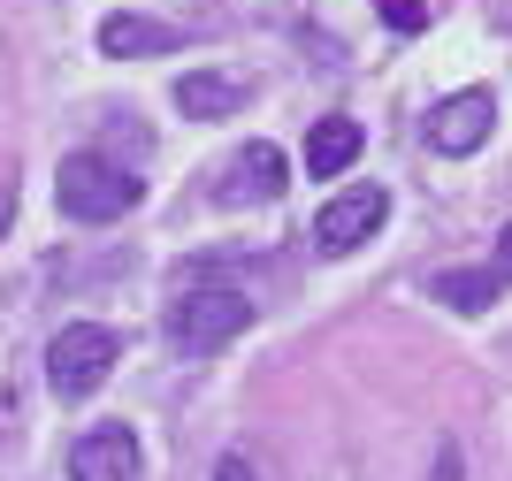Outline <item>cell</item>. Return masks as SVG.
Listing matches in <instances>:
<instances>
[{
    "mask_svg": "<svg viewBox=\"0 0 512 481\" xmlns=\"http://www.w3.org/2000/svg\"><path fill=\"white\" fill-rule=\"evenodd\" d=\"M54 199H62L69 222H123V214L138 207V176H130V168H115L107 153H69Z\"/></svg>",
    "mask_w": 512,
    "mask_h": 481,
    "instance_id": "cell-2",
    "label": "cell"
},
{
    "mask_svg": "<svg viewBox=\"0 0 512 481\" xmlns=\"http://www.w3.org/2000/svg\"><path fill=\"white\" fill-rule=\"evenodd\" d=\"M360 146H367V130L352 115H321L306 130V176H344V168L360 161Z\"/></svg>",
    "mask_w": 512,
    "mask_h": 481,
    "instance_id": "cell-8",
    "label": "cell"
},
{
    "mask_svg": "<svg viewBox=\"0 0 512 481\" xmlns=\"http://www.w3.org/2000/svg\"><path fill=\"white\" fill-rule=\"evenodd\" d=\"M428 291L444 298L451 314H490V298L505 291V283H497L490 268H444V275H436V283H428Z\"/></svg>",
    "mask_w": 512,
    "mask_h": 481,
    "instance_id": "cell-11",
    "label": "cell"
},
{
    "mask_svg": "<svg viewBox=\"0 0 512 481\" xmlns=\"http://www.w3.org/2000/svg\"><path fill=\"white\" fill-rule=\"evenodd\" d=\"M436 481H459V443H444V451H436Z\"/></svg>",
    "mask_w": 512,
    "mask_h": 481,
    "instance_id": "cell-15",
    "label": "cell"
},
{
    "mask_svg": "<svg viewBox=\"0 0 512 481\" xmlns=\"http://www.w3.org/2000/svg\"><path fill=\"white\" fill-rule=\"evenodd\" d=\"M176 46V31L169 23H153V16H107L100 23V54H115V62H130V54H169Z\"/></svg>",
    "mask_w": 512,
    "mask_h": 481,
    "instance_id": "cell-10",
    "label": "cell"
},
{
    "mask_svg": "<svg viewBox=\"0 0 512 481\" xmlns=\"http://www.w3.org/2000/svg\"><path fill=\"white\" fill-rule=\"evenodd\" d=\"M276 191H283V153L260 138V146H245L230 168H222L214 199H222V207H245V199H276Z\"/></svg>",
    "mask_w": 512,
    "mask_h": 481,
    "instance_id": "cell-7",
    "label": "cell"
},
{
    "mask_svg": "<svg viewBox=\"0 0 512 481\" xmlns=\"http://www.w3.org/2000/svg\"><path fill=\"white\" fill-rule=\"evenodd\" d=\"M214 481H260V474H253V466H245V459H237V451H230V459L214 466Z\"/></svg>",
    "mask_w": 512,
    "mask_h": 481,
    "instance_id": "cell-14",
    "label": "cell"
},
{
    "mask_svg": "<svg viewBox=\"0 0 512 481\" xmlns=\"http://www.w3.org/2000/svg\"><path fill=\"white\" fill-rule=\"evenodd\" d=\"M253 329V298L245 291H184L169 298V344H184V352H214V344H230V336Z\"/></svg>",
    "mask_w": 512,
    "mask_h": 481,
    "instance_id": "cell-3",
    "label": "cell"
},
{
    "mask_svg": "<svg viewBox=\"0 0 512 481\" xmlns=\"http://www.w3.org/2000/svg\"><path fill=\"white\" fill-rule=\"evenodd\" d=\"M490 275H497V283H512V222L497 230V268H490Z\"/></svg>",
    "mask_w": 512,
    "mask_h": 481,
    "instance_id": "cell-13",
    "label": "cell"
},
{
    "mask_svg": "<svg viewBox=\"0 0 512 481\" xmlns=\"http://www.w3.org/2000/svg\"><path fill=\"white\" fill-rule=\"evenodd\" d=\"M176 107L199 115V123H222V115L245 107V84H237V77H214V69H192V77H176Z\"/></svg>",
    "mask_w": 512,
    "mask_h": 481,
    "instance_id": "cell-9",
    "label": "cell"
},
{
    "mask_svg": "<svg viewBox=\"0 0 512 481\" xmlns=\"http://www.w3.org/2000/svg\"><path fill=\"white\" fill-rule=\"evenodd\" d=\"M115 359H123V336L115 329H100V321H69L54 344H46V390L62 405H77V398H92L107 375H115Z\"/></svg>",
    "mask_w": 512,
    "mask_h": 481,
    "instance_id": "cell-1",
    "label": "cell"
},
{
    "mask_svg": "<svg viewBox=\"0 0 512 481\" xmlns=\"http://www.w3.org/2000/svg\"><path fill=\"white\" fill-rule=\"evenodd\" d=\"M390 222V191L383 184H360V191H337L329 207L314 214V252H329V260H344V252H360L367 237Z\"/></svg>",
    "mask_w": 512,
    "mask_h": 481,
    "instance_id": "cell-4",
    "label": "cell"
},
{
    "mask_svg": "<svg viewBox=\"0 0 512 481\" xmlns=\"http://www.w3.org/2000/svg\"><path fill=\"white\" fill-rule=\"evenodd\" d=\"M375 16H383L398 39H413V31H428V0H375Z\"/></svg>",
    "mask_w": 512,
    "mask_h": 481,
    "instance_id": "cell-12",
    "label": "cell"
},
{
    "mask_svg": "<svg viewBox=\"0 0 512 481\" xmlns=\"http://www.w3.org/2000/svg\"><path fill=\"white\" fill-rule=\"evenodd\" d=\"M138 466H146V451L123 420H100L69 443V481H138Z\"/></svg>",
    "mask_w": 512,
    "mask_h": 481,
    "instance_id": "cell-6",
    "label": "cell"
},
{
    "mask_svg": "<svg viewBox=\"0 0 512 481\" xmlns=\"http://www.w3.org/2000/svg\"><path fill=\"white\" fill-rule=\"evenodd\" d=\"M490 130H497V100L482 92V84H467V92L436 100V115H428V146L451 153V161H467V153L490 146Z\"/></svg>",
    "mask_w": 512,
    "mask_h": 481,
    "instance_id": "cell-5",
    "label": "cell"
}]
</instances>
